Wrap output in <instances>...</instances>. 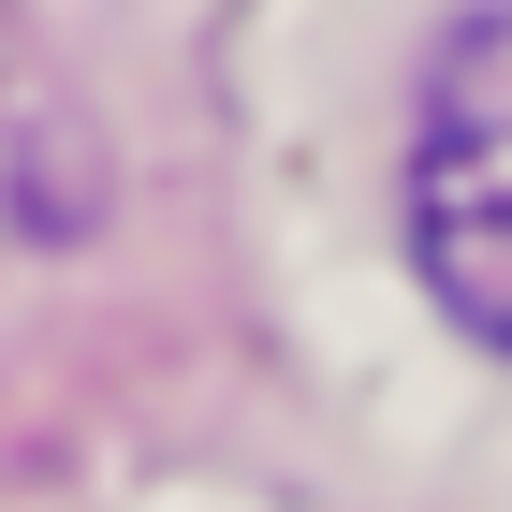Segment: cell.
Segmentation results:
<instances>
[{
	"label": "cell",
	"mask_w": 512,
	"mask_h": 512,
	"mask_svg": "<svg viewBox=\"0 0 512 512\" xmlns=\"http://www.w3.org/2000/svg\"><path fill=\"white\" fill-rule=\"evenodd\" d=\"M410 264L439 322L512 352V0L454 15L410 103Z\"/></svg>",
	"instance_id": "6da1fadb"
}]
</instances>
